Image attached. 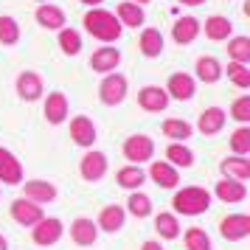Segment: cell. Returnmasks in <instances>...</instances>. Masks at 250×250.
Here are the masks:
<instances>
[{
  "label": "cell",
  "mask_w": 250,
  "mask_h": 250,
  "mask_svg": "<svg viewBox=\"0 0 250 250\" xmlns=\"http://www.w3.org/2000/svg\"><path fill=\"white\" fill-rule=\"evenodd\" d=\"M166 160H169L174 169H180V166L188 169V166H194V152L186 146V144H177V141H174V144H169V149H166Z\"/></svg>",
  "instance_id": "83f0119b"
},
{
  "label": "cell",
  "mask_w": 250,
  "mask_h": 250,
  "mask_svg": "<svg viewBox=\"0 0 250 250\" xmlns=\"http://www.w3.org/2000/svg\"><path fill=\"white\" fill-rule=\"evenodd\" d=\"M70 138H73V144H79V146H93L96 144V124H93L87 115H76L73 121H70Z\"/></svg>",
  "instance_id": "4fadbf2b"
},
{
  "label": "cell",
  "mask_w": 250,
  "mask_h": 250,
  "mask_svg": "<svg viewBox=\"0 0 250 250\" xmlns=\"http://www.w3.org/2000/svg\"><path fill=\"white\" fill-rule=\"evenodd\" d=\"M17 93H20L23 102H37L42 96V79L37 76L34 70H23L17 76Z\"/></svg>",
  "instance_id": "2e32d148"
},
{
  "label": "cell",
  "mask_w": 250,
  "mask_h": 250,
  "mask_svg": "<svg viewBox=\"0 0 250 250\" xmlns=\"http://www.w3.org/2000/svg\"><path fill=\"white\" fill-rule=\"evenodd\" d=\"M149 177H152V183H155L158 188H174V186L180 183V171L174 169L169 160H155V163L149 166Z\"/></svg>",
  "instance_id": "8fae6325"
},
{
  "label": "cell",
  "mask_w": 250,
  "mask_h": 250,
  "mask_svg": "<svg viewBox=\"0 0 250 250\" xmlns=\"http://www.w3.org/2000/svg\"><path fill=\"white\" fill-rule=\"evenodd\" d=\"M20 40V25L14 17H0V42L3 45H14Z\"/></svg>",
  "instance_id": "f35d334b"
},
{
  "label": "cell",
  "mask_w": 250,
  "mask_h": 250,
  "mask_svg": "<svg viewBox=\"0 0 250 250\" xmlns=\"http://www.w3.org/2000/svg\"><path fill=\"white\" fill-rule=\"evenodd\" d=\"M20 186H23L25 200H34V203H51V200H57V186L48 180H28V183H20Z\"/></svg>",
  "instance_id": "9a60e30c"
},
{
  "label": "cell",
  "mask_w": 250,
  "mask_h": 250,
  "mask_svg": "<svg viewBox=\"0 0 250 250\" xmlns=\"http://www.w3.org/2000/svg\"><path fill=\"white\" fill-rule=\"evenodd\" d=\"M62 233H65V225L59 222L57 216H51V219H40L34 228H31V239H34V245H40V248H51V245H57L59 239H62Z\"/></svg>",
  "instance_id": "3957f363"
},
{
  "label": "cell",
  "mask_w": 250,
  "mask_h": 250,
  "mask_svg": "<svg viewBox=\"0 0 250 250\" xmlns=\"http://www.w3.org/2000/svg\"><path fill=\"white\" fill-rule=\"evenodd\" d=\"M79 174L87 183H99L107 174V155L104 152H87L79 163Z\"/></svg>",
  "instance_id": "9c48e42d"
},
{
  "label": "cell",
  "mask_w": 250,
  "mask_h": 250,
  "mask_svg": "<svg viewBox=\"0 0 250 250\" xmlns=\"http://www.w3.org/2000/svg\"><path fill=\"white\" fill-rule=\"evenodd\" d=\"M200 28H203V25H200L197 17H183V20H177V23L171 25V37H174L177 45H188V42L197 40Z\"/></svg>",
  "instance_id": "d6986e66"
},
{
  "label": "cell",
  "mask_w": 250,
  "mask_h": 250,
  "mask_svg": "<svg viewBox=\"0 0 250 250\" xmlns=\"http://www.w3.org/2000/svg\"><path fill=\"white\" fill-rule=\"evenodd\" d=\"M45 118H48V124H62L68 118V99H65V93H48Z\"/></svg>",
  "instance_id": "44dd1931"
},
{
  "label": "cell",
  "mask_w": 250,
  "mask_h": 250,
  "mask_svg": "<svg viewBox=\"0 0 250 250\" xmlns=\"http://www.w3.org/2000/svg\"><path fill=\"white\" fill-rule=\"evenodd\" d=\"M230 149H233V155H239V158L250 155V126H239L236 132L230 135Z\"/></svg>",
  "instance_id": "8d00e7d4"
},
{
  "label": "cell",
  "mask_w": 250,
  "mask_h": 250,
  "mask_svg": "<svg viewBox=\"0 0 250 250\" xmlns=\"http://www.w3.org/2000/svg\"><path fill=\"white\" fill-rule=\"evenodd\" d=\"M152 155H155V144H152L149 135H129L124 141V158L132 160L135 166L152 160Z\"/></svg>",
  "instance_id": "8992f818"
},
{
  "label": "cell",
  "mask_w": 250,
  "mask_h": 250,
  "mask_svg": "<svg viewBox=\"0 0 250 250\" xmlns=\"http://www.w3.org/2000/svg\"><path fill=\"white\" fill-rule=\"evenodd\" d=\"M171 205L183 216H200L211 208V191L203 188V186H186V188H180L174 194Z\"/></svg>",
  "instance_id": "7a4b0ae2"
},
{
  "label": "cell",
  "mask_w": 250,
  "mask_h": 250,
  "mask_svg": "<svg viewBox=\"0 0 250 250\" xmlns=\"http://www.w3.org/2000/svg\"><path fill=\"white\" fill-rule=\"evenodd\" d=\"M228 57H230V62L248 65L250 62V40L248 37H233V40H228Z\"/></svg>",
  "instance_id": "d6a6232c"
},
{
  "label": "cell",
  "mask_w": 250,
  "mask_h": 250,
  "mask_svg": "<svg viewBox=\"0 0 250 250\" xmlns=\"http://www.w3.org/2000/svg\"><path fill=\"white\" fill-rule=\"evenodd\" d=\"M141 54L149 59L163 54V34H160L158 28H144L141 31Z\"/></svg>",
  "instance_id": "484cf974"
},
{
  "label": "cell",
  "mask_w": 250,
  "mask_h": 250,
  "mask_svg": "<svg viewBox=\"0 0 250 250\" xmlns=\"http://www.w3.org/2000/svg\"><path fill=\"white\" fill-rule=\"evenodd\" d=\"M126 208H129V214L138 216V219H146L152 214V200H149L144 191H132L129 194V200H126Z\"/></svg>",
  "instance_id": "836d02e7"
},
{
  "label": "cell",
  "mask_w": 250,
  "mask_h": 250,
  "mask_svg": "<svg viewBox=\"0 0 250 250\" xmlns=\"http://www.w3.org/2000/svg\"><path fill=\"white\" fill-rule=\"evenodd\" d=\"M70 239L79 248H90V245H96V239H99V225L93 219H87V216H79L70 225Z\"/></svg>",
  "instance_id": "30bf717a"
},
{
  "label": "cell",
  "mask_w": 250,
  "mask_h": 250,
  "mask_svg": "<svg viewBox=\"0 0 250 250\" xmlns=\"http://www.w3.org/2000/svg\"><path fill=\"white\" fill-rule=\"evenodd\" d=\"M99 99L107 107L121 104L126 99V76H121V73H107L102 82V87H99Z\"/></svg>",
  "instance_id": "277c9868"
},
{
  "label": "cell",
  "mask_w": 250,
  "mask_h": 250,
  "mask_svg": "<svg viewBox=\"0 0 250 250\" xmlns=\"http://www.w3.org/2000/svg\"><path fill=\"white\" fill-rule=\"evenodd\" d=\"M59 48H62L65 54H70V57H76V54L82 51L79 31H73V28H62V31H59Z\"/></svg>",
  "instance_id": "d590c367"
},
{
  "label": "cell",
  "mask_w": 250,
  "mask_h": 250,
  "mask_svg": "<svg viewBox=\"0 0 250 250\" xmlns=\"http://www.w3.org/2000/svg\"><path fill=\"white\" fill-rule=\"evenodd\" d=\"M228 79L233 82L236 87L248 90V87H250V70H248V65H242V62H228Z\"/></svg>",
  "instance_id": "74e56055"
},
{
  "label": "cell",
  "mask_w": 250,
  "mask_h": 250,
  "mask_svg": "<svg viewBox=\"0 0 250 250\" xmlns=\"http://www.w3.org/2000/svg\"><path fill=\"white\" fill-rule=\"evenodd\" d=\"M40 3H48V0H40Z\"/></svg>",
  "instance_id": "bcb514c9"
},
{
  "label": "cell",
  "mask_w": 250,
  "mask_h": 250,
  "mask_svg": "<svg viewBox=\"0 0 250 250\" xmlns=\"http://www.w3.org/2000/svg\"><path fill=\"white\" fill-rule=\"evenodd\" d=\"M183 6H203L205 0H180Z\"/></svg>",
  "instance_id": "b9f144b4"
},
{
  "label": "cell",
  "mask_w": 250,
  "mask_h": 250,
  "mask_svg": "<svg viewBox=\"0 0 250 250\" xmlns=\"http://www.w3.org/2000/svg\"><path fill=\"white\" fill-rule=\"evenodd\" d=\"M197 76H200V82H205V84H214V82L222 79V65H219L214 57H200L197 59Z\"/></svg>",
  "instance_id": "f1b7e54d"
},
{
  "label": "cell",
  "mask_w": 250,
  "mask_h": 250,
  "mask_svg": "<svg viewBox=\"0 0 250 250\" xmlns=\"http://www.w3.org/2000/svg\"><path fill=\"white\" fill-rule=\"evenodd\" d=\"M219 171H222L225 177H230V180L245 183V180H250V160L239 158V155H233V158H225L222 163H219Z\"/></svg>",
  "instance_id": "603a6c76"
},
{
  "label": "cell",
  "mask_w": 250,
  "mask_h": 250,
  "mask_svg": "<svg viewBox=\"0 0 250 250\" xmlns=\"http://www.w3.org/2000/svg\"><path fill=\"white\" fill-rule=\"evenodd\" d=\"M84 28L96 40H102V42H115L121 37V31H124V25L118 23V17L110 12H104V9H99V6H93L90 12L84 14Z\"/></svg>",
  "instance_id": "6da1fadb"
},
{
  "label": "cell",
  "mask_w": 250,
  "mask_h": 250,
  "mask_svg": "<svg viewBox=\"0 0 250 250\" xmlns=\"http://www.w3.org/2000/svg\"><path fill=\"white\" fill-rule=\"evenodd\" d=\"M0 250H9V242H6V236L0 233Z\"/></svg>",
  "instance_id": "7bdbcfd3"
},
{
  "label": "cell",
  "mask_w": 250,
  "mask_h": 250,
  "mask_svg": "<svg viewBox=\"0 0 250 250\" xmlns=\"http://www.w3.org/2000/svg\"><path fill=\"white\" fill-rule=\"evenodd\" d=\"M166 93H169V99H177V102H188L194 96V79L188 76V73H174L169 79V87H166Z\"/></svg>",
  "instance_id": "7402d4cb"
},
{
  "label": "cell",
  "mask_w": 250,
  "mask_h": 250,
  "mask_svg": "<svg viewBox=\"0 0 250 250\" xmlns=\"http://www.w3.org/2000/svg\"><path fill=\"white\" fill-rule=\"evenodd\" d=\"M37 23L42 25V28H62L65 25V12L57 9V6H51V3H42L40 9H37Z\"/></svg>",
  "instance_id": "4316f807"
},
{
  "label": "cell",
  "mask_w": 250,
  "mask_h": 250,
  "mask_svg": "<svg viewBox=\"0 0 250 250\" xmlns=\"http://www.w3.org/2000/svg\"><path fill=\"white\" fill-rule=\"evenodd\" d=\"M219 233L225 242H239V239L250 236V216L248 214H228L219 222Z\"/></svg>",
  "instance_id": "52a82bcc"
},
{
  "label": "cell",
  "mask_w": 250,
  "mask_h": 250,
  "mask_svg": "<svg viewBox=\"0 0 250 250\" xmlns=\"http://www.w3.org/2000/svg\"><path fill=\"white\" fill-rule=\"evenodd\" d=\"M138 107L146 110V113H160L169 107V93L158 87V84H146L138 90Z\"/></svg>",
  "instance_id": "ba28073f"
},
{
  "label": "cell",
  "mask_w": 250,
  "mask_h": 250,
  "mask_svg": "<svg viewBox=\"0 0 250 250\" xmlns=\"http://www.w3.org/2000/svg\"><path fill=\"white\" fill-rule=\"evenodd\" d=\"M144 9L138 3H118V23L121 25H129V28H138L144 25Z\"/></svg>",
  "instance_id": "1f68e13d"
},
{
  "label": "cell",
  "mask_w": 250,
  "mask_h": 250,
  "mask_svg": "<svg viewBox=\"0 0 250 250\" xmlns=\"http://www.w3.org/2000/svg\"><path fill=\"white\" fill-rule=\"evenodd\" d=\"M214 194H216V200H222V203H228V205H236V203H242V200L248 197V188H245V183L222 177V180L216 183Z\"/></svg>",
  "instance_id": "5bb4252c"
},
{
  "label": "cell",
  "mask_w": 250,
  "mask_h": 250,
  "mask_svg": "<svg viewBox=\"0 0 250 250\" xmlns=\"http://www.w3.org/2000/svg\"><path fill=\"white\" fill-rule=\"evenodd\" d=\"M42 205L34 203V200H25V197H17L12 203V219L17 222V225L23 228H34L40 219H42Z\"/></svg>",
  "instance_id": "5b68a950"
},
{
  "label": "cell",
  "mask_w": 250,
  "mask_h": 250,
  "mask_svg": "<svg viewBox=\"0 0 250 250\" xmlns=\"http://www.w3.org/2000/svg\"><path fill=\"white\" fill-rule=\"evenodd\" d=\"M155 230L160 233V239H177L180 236V219H177V214L160 211V214L155 216Z\"/></svg>",
  "instance_id": "f546056e"
},
{
  "label": "cell",
  "mask_w": 250,
  "mask_h": 250,
  "mask_svg": "<svg viewBox=\"0 0 250 250\" xmlns=\"http://www.w3.org/2000/svg\"><path fill=\"white\" fill-rule=\"evenodd\" d=\"M115 183L121 186V188H129V191H138L144 183H146V174H144V169L141 166H124V169H118V174H115Z\"/></svg>",
  "instance_id": "cb8c5ba5"
},
{
  "label": "cell",
  "mask_w": 250,
  "mask_h": 250,
  "mask_svg": "<svg viewBox=\"0 0 250 250\" xmlns=\"http://www.w3.org/2000/svg\"><path fill=\"white\" fill-rule=\"evenodd\" d=\"M135 3H138V6H144V3H149V0H135Z\"/></svg>",
  "instance_id": "f6af8a7d"
},
{
  "label": "cell",
  "mask_w": 250,
  "mask_h": 250,
  "mask_svg": "<svg viewBox=\"0 0 250 250\" xmlns=\"http://www.w3.org/2000/svg\"><path fill=\"white\" fill-rule=\"evenodd\" d=\"M124 222H126V211L121 205H104L96 225L102 228V230H107V233H115V230L124 228Z\"/></svg>",
  "instance_id": "ac0fdd59"
},
{
  "label": "cell",
  "mask_w": 250,
  "mask_h": 250,
  "mask_svg": "<svg viewBox=\"0 0 250 250\" xmlns=\"http://www.w3.org/2000/svg\"><path fill=\"white\" fill-rule=\"evenodd\" d=\"M82 3H87V6H99V3H104V0H82Z\"/></svg>",
  "instance_id": "ee69618b"
},
{
  "label": "cell",
  "mask_w": 250,
  "mask_h": 250,
  "mask_svg": "<svg viewBox=\"0 0 250 250\" xmlns=\"http://www.w3.org/2000/svg\"><path fill=\"white\" fill-rule=\"evenodd\" d=\"M141 250H163V245H160V242H155V239H149V242H144V245H141Z\"/></svg>",
  "instance_id": "60d3db41"
},
{
  "label": "cell",
  "mask_w": 250,
  "mask_h": 250,
  "mask_svg": "<svg viewBox=\"0 0 250 250\" xmlns=\"http://www.w3.org/2000/svg\"><path fill=\"white\" fill-rule=\"evenodd\" d=\"M0 183L6 186H20L23 183V166L9 149L0 146Z\"/></svg>",
  "instance_id": "7c38bea8"
},
{
  "label": "cell",
  "mask_w": 250,
  "mask_h": 250,
  "mask_svg": "<svg viewBox=\"0 0 250 250\" xmlns=\"http://www.w3.org/2000/svg\"><path fill=\"white\" fill-rule=\"evenodd\" d=\"M230 31H233V23H230L228 17H222V14H214V17H208V20H205V37H208V40H214V42L228 40Z\"/></svg>",
  "instance_id": "d4e9b609"
},
{
  "label": "cell",
  "mask_w": 250,
  "mask_h": 250,
  "mask_svg": "<svg viewBox=\"0 0 250 250\" xmlns=\"http://www.w3.org/2000/svg\"><path fill=\"white\" fill-rule=\"evenodd\" d=\"M230 118H236L239 124H248L250 121V96H242V99L233 102V107H230Z\"/></svg>",
  "instance_id": "ab89813d"
},
{
  "label": "cell",
  "mask_w": 250,
  "mask_h": 250,
  "mask_svg": "<svg viewBox=\"0 0 250 250\" xmlns=\"http://www.w3.org/2000/svg\"><path fill=\"white\" fill-rule=\"evenodd\" d=\"M118 62H121V51L118 48H99L90 57V68L96 73H110V70L118 68Z\"/></svg>",
  "instance_id": "ffe728a7"
},
{
  "label": "cell",
  "mask_w": 250,
  "mask_h": 250,
  "mask_svg": "<svg viewBox=\"0 0 250 250\" xmlns=\"http://www.w3.org/2000/svg\"><path fill=\"white\" fill-rule=\"evenodd\" d=\"M163 135L171 138V141H177V144H183L186 138L194 135V126L188 121H183V118H166L163 121Z\"/></svg>",
  "instance_id": "4dcf8cb0"
},
{
  "label": "cell",
  "mask_w": 250,
  "mask_h": 250,
  "mask_svg": "<svg viewBox=\"0 0 250 250\" xmlns=\"http://www.w3.org/2000/svg\"><path fill=\"white\" fill-rule=\"evenodd\" d=\"M186 250H214L211 248V236L203 228H188L186 230Z\"/></svg>",
  "instance_id": "e575fe53"
},
{
  "label": "cell",
  "mask_w": 250,
  "mask_h": 250,
  "mask_svg": "<svg viewBox=\"0 0 250 250\" xmlns=\"http://www.w3.org/2000/svg\"><path fill=\"white\" fill-rule=\"evenodd\" d=\"M225 110L222 107H208L200 113V121H197V129L203 132V135H216V132H222V126H225Z\"/></svg>",
  "instance_id": "e0dca14e"
}]
</instances>
